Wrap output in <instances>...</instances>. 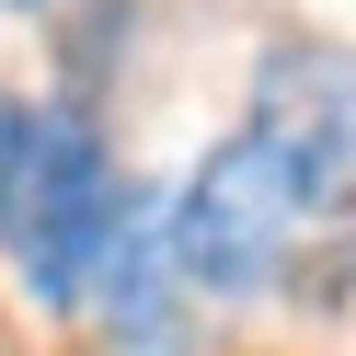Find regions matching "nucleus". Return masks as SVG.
<instances>
[{"label": "nucleus", "mask_w": 356, "mask_h": 356, "mask_svg": "<svg viewBox=\"0 0 356 356\" xmlns=\"http://www.w3.org/2000/svg\"><path fill=\"white\" fill-rule=\"evenodd\" d=\"M184 299H345L356 287V58L287 47L253 115L161 207Z\"/></svg>", "instance_id": "f257e3e1"}, {"label": "nucleus", "mask_w": 356, "mask_h": 356, "mask_svg": "<svg viewBox=\"0 0 356 356\" xmlns=\"http://www.w3.org/2000/svg\"><path fill=\"white\" fill-rule=\"evenodd\" d=\"M115 207H127V172L81 104L0 92V253H12L24 299L81 310V276H92Z\"/></svg>", "instance_id": "f03ea898"}, {"label": "nucleus", "mask_w": 356, "mask_h": 356, "mask_svg": "<svg viewBox=\"0 0 356 356\" xmlns=\"http://www.w3.org/2000/svg\"><path fill=\"white\" fill-rule=\"evenodd\" d=\"M81 310H92L104 345H127V356H184V276H172V253H161V207H149L138 184H127L115 230H104L92 276H81Z\"/></svg>", "instance_id": "7ed1b4c3"}]
</instances>
